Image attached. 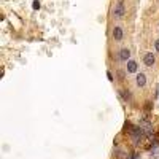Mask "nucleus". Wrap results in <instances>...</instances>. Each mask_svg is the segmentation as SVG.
<instances>
[{"mask_svg":"<svg viewBox=\"0 0 159 159\" xmlns=\"http://www.w3.org/2000/svg\"><path fill=\"white\" fill-rule=\"evenodd\" d=\"M130 135H132V140H134V143H138L140 140H142V129L140 127H132L130 129Z\"/></svg>","mask_w":159,"mask_h":159,"instance_id":"nucleus-1","label":"nucleus"},{"mask_svg":"<svg viewBox=\"0 0 159 159\" xmlns=\"http://www.w3.org/2000/svg\"><path fill=\"white\" fill-rule=\"evenodd\" d=\"M124 0H118V5L115 7V15L116 18H123L124 16Z\"/></svg>","mask_w":159,"mask_h":159,"instance_id":"nucleus-2","label":"nucleus"},{"mask_svg":"<svg viewBox=\"0 0 159 159\" xmlns=\"http://www.w3.org/2000/svg\"><path fill=\"white\" fill-rule=\"evenodd\" d=\"M154 56H153V53H146L145 54V57H143V62H145V65H148V67H151V65L154 64Z\"/></svg>","mask_w":159,"mask_h":159,"instance_id":"nucleus-3","label":"nucleus"},{"mask_svg":"<svg viewBox=\"0 0 159 159\" xmlns=\"http://www.w3.org/2000/svg\"><path fill=\"white\" fill-rule=\"evenodd\" d=\"M135 83H137V86L143 88L145 85H146V77H145L143 73H138V75H137V78H135Z\"/></svg>","mask_w":159,"mask_h":159,"instance_id":"nucleus-4","label":"nucleus"},{"mask_svg":"<svg viewBox=\"0 0 159 159\" xmlns=\"http://www.w3.org/2000/svg\"><path fill=\"white\" fill-rule=\"evenodd\" d=\"M113 37H115V40H123V37H124V32L121 27H115L113 29Z\"/></svg>","mask_w":159,"mask_h":159,"instance_id":"nucleus-5","label":"nucleus"},{"mask_svg":"<svg viewBox=\"0 0 159 159\" xmlns=\"http://www.w3.org/2000/svg\"><path fill=\"white\" fill-rule=\"evenodd\" d=\"M129 57H130V51L127 48H123L119 51V59L121 60H129Z\"/></svg>","mask_w":159,"mask_h":159,"instance_id":"nucleus-6","label":"nucleus"},{"mask_svg":"<svg viewBox=\"0 0 159 159\" xmlns=\"http://www.w3.org/2000/svg\"><path fill=\"white\" fill-rule=\"evenodd\" d=\"M127 72L129 73L137 72V62H135V60H127Z\"/></svg>","mask_w":159,"mask_h":159,"instance_id":"nucleus-7","label":"nucleus"},{"mask_svg":"<svg viewBox=\"0 0 159 159\" xmlns=\"http://www.w3.org/2000/svg\"><path fill=\"white\" fill-rule=\"evenodd\" d=\"M154 48H156V51H159V40L154 41Z\"/></svg>","mask_w":159,"mask_h":159,"instance_id":"nucleus-8","label":"nucleus"},{"mask_svg":"<svg viewBox=\"0 0 159 159\" xmlns=\"http://www.w3.org/2000/svg\"><path fill=\"white\" fill-rule=\"evenodd\" d=\"M32 7H34L35 10H37V8H40V3H38V2H34V5H32Z\"/></svg>","mask_w":159,"mask_h":159,"instance_id":"nucleus-9","label":"nucleus"},{"mask_svg":"<svg viewBox=\"0 0 159 159\" xmlns=\"http://www.w3.org/2000/svg\"><path fill=\"white\" fill-rule=\"evenodd\" d=\"M107 77H108L110 81H113V77H111V73H110V72H107Z\"/></svg>","mask_w":159,"mask_h":159,"instance_id":"nucleus-10","label":"nucleus"},{"mask_svg":"<svg viewBox=\"0 0 159 159\" xmlns=\"http://www.w3.org/2000/svg\"><path fill=\"white\" fill-rule=\"evenodd\" d=\"M132 159H138V156H137V154H135V156H134V158H132Z\"/></svg>","mask_w":159,"mask_h":159,"instance_id":"nucleus-11","label":"nucleus"}]
</instances>
